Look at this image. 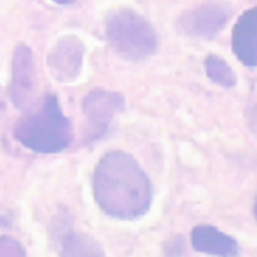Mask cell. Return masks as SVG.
<instances>
[{
	"instance_id": "cell-12",
	"label": "cell",
	"mask_w": 257,
	"mask_h": 257,
	"mask_svg": "<svg viewBox=\"0 0 257 257\" xmlns=\"http://www.w3.org/2000/svg\"><path fill=\"white\" fill-rule=\"evenodd\" d=\"M0 257H27V254L15 239L0 237Z\"/></svg>"
},
{
	"instance_id": "cell-15",
	"label": "cell",
	"mask_w": 257,
	"mask_h": 257,
	"mask_svg": "<svg viewBox=\"0 0 257 257\" xmlns=\"http://www.w3.org/2000/svg\"><path fill=\"white\" fill-rule=\"evenodd\" d=\"M53 2H58V4H62V5H64V4H72L74 0H53Z\"/></svg>"
},
{
	"instance_id": "cell-14",
	"label": "cell",
	"mask_w": 257,
	"mask_h": 257,
	"mask_svg": "<svg viewBox=\"0 0 257 257\" xmlns=\"http://www.w3.org/2000/svg\"><path fill=\"white\" fill-rule=\"evenodd\" d=\"M4 111H5V98H4L2 90H0V116H2Z\"/></svg>"
},
{
	"instance_id": "cell-6",
	"label": "cell",
	"mask_w": 257,
	"mask_h": 257,
	"mask_svg": "<svg viewBox=\"0 0 257 257\" xmlns=\"http://www.w3.org/2000/svg\"><path fill=\"white\" fill-rule=\"evenodd\" d=\"M124 100L120 93L97 89L84 98V113L87 118L90 140L102 136L116 113L123 110Z\"/></svg>"
},
{
	"instance_id": "cell-9",
	"label": "cell",
	"mask_w": 257,
	"mask_h": 257,
	"mask_svg": "<svg viewBox=\"0 0 257 257\" xmlns=\"http://www.w3.org/2000/svg\"><path fill=\"white\" fill-rule=\"evenodd\" d=\"M192 246L198 252L215 257H237L241 254L239 242L211 224H198L192 229Z\"/></svg>"
},
{
	"instance_id": "cell-4",
	"label": "cell",
	"mask_w": 257,
	"mask_h": 257,
	"mask_svg": "<svg viewBox=\"0 0 257 257\" xmlns=\"http://www.w3.org/2000/svg\"><path fill=\"white\" fill-rule=\"evenodd\" d=\"M233 15V7L224 0H210L182 15L179 27L184 33L198 38H215Z\"/></svg>"
},
{
	"instance_id": "cell-5",
	"label": "cell",
	"mask_w": 257,
	"mask_h": 257,
	"mask_svg": "<svg viewBox=\"0 0 257 257\" xmlns=\"http://www.w3.org/2000/svg\"><path fill=\"white\" fill-rule=\"evenodd\" d=\"M36 74L35 59L28 46H18L12 58L10 97L18 108H31L35 105Z\"/></svg>"
},
{
	"instance_id": "cell-11",
	"label": "cell",
	"mask_w": 257,
	"mask_h": 257,
	"mask_svg": "<svg viewBox=\"0 0 257 257\" xmlns=\"http://www.w3.org/2000/svg\"><path fill=\"white\" fill-rule=\"evenodd\" d=\"M205 71L208 77L223 87H234L236 85V76L233 69L228 66L226 61L219 59L218 56H208L205 61Z\"/></svg>"
},
{
	"instance_id": "cell-10",
	"label": "cell",
	"mask_w": 257,
	"mask_h": 257,
	"mask_svg": "<svg viewBox=\"0 0 257 257\" xmlns=\"http://www.w3.org/2000/svg\"><path fill=\"white\" fill-rule=\"evenodd\" d=\"M61 257H106L105 250L92 236L71 233L61 244Z\"/></svg>"
},
{
	"instance_id": "cell-16",
	"label": "cell",
	"mask_w": 257,
	"mask_h": 257,
	"mask_svg": "<svg viewBox=\"0 0 257 257\" xmlns=\"http://www.w3.org/2000/svg\"><path fill=\"white\" fill-rule=\"evenodd\" d=\"M254 216L257 219V198H255V202H254Z\"/></svg>"
},
{
	"instance_id": "cell-1",
	"label": "cell",
	"mask_w": 257,
	"mask_h": 257,
	"mask_svg": "<svg viewBox=\"0 0 257 257\" xmlns=\"http://www.w3.org/2000/svg\"><path fill=\"white\" fill-rule=\"evenodd\" d=\"M92 184L98 206L116 219H138L151 206V180L141 166L123 151H111L100 159Z\"/></svg>"
},
{
	"instance_id": "cell-3",
	"label": "cell",
	"mask_w": 257,
	"mask_h": 257,
	"mask_svg": "<svg viewBox=\"0 0 257 257\" xmlns=\"http://www.w3.org/2000/svg\"><path fill=\"white\" fill-rule=\"evenodd\" d=\"M105 31L113 51L128 61L146 59L158 48V35L153 25L135 10H115L106 18Z\"/></svg>"
},
{
	"instance_id": "cell-13",
	"label": "cell",
	"mask_w": 257,
	"mask_h": 257,
	"mask_svg": "<svg viewBox=\"0 0 257 257\" xmlns=\"http://www.w3.org/2000/svg\"><path fill=\"white\" fill-rule=\"evenodd\" d=\"M247 126L250 133L257 138V105L247 111Z\"/></svg>"
},
{
	"instance_id": "cell-7",
	"label": "cell",
	"mask_w": 257,
	"mask_h": 257,
	"mask_svg": "<svg viewBox=\"0 0 257 257\" xmlns=\"http://www.w3.org/2000/svg\"><path fill=\"white\" fill-rule=\"evenodd\" d=\"M84 58V45L76 36H62L56 41L48 56L49 72L58 82H71L80 74Z\"/></svg>"
},
{
	"instance_id": "cell-8",
	"label": "cell",
	"mask_w": 257,
	"mask_h": 257,
	"mask_svg": "<svg viewBox=\"0 0 257 257\" xmlns=\"http://www.w3.org/2000/svg\"><path fill=\"white\" fill-rule=\"evenodd\" d=\"M233 53L244 66H257V7L246 10L233 28Z\"/></svg>"
},
{
	"instance_id": "cell-2",
	"label": "cell",
	"mask_w": 257,
	"mask_h": 257,
	"mask_svg": "<svg viewBox=\"0 0 257 257\" xmlns=\"http://www.w3.org/2000/svg\"><path fill=\"white\" fill-rule=\"evenodd\" d=\"M14 136L31 151L53 154L71 144L72 126L62 113L58 97L49 93L15 123Z\"/></svg>"
}]
</instances>
